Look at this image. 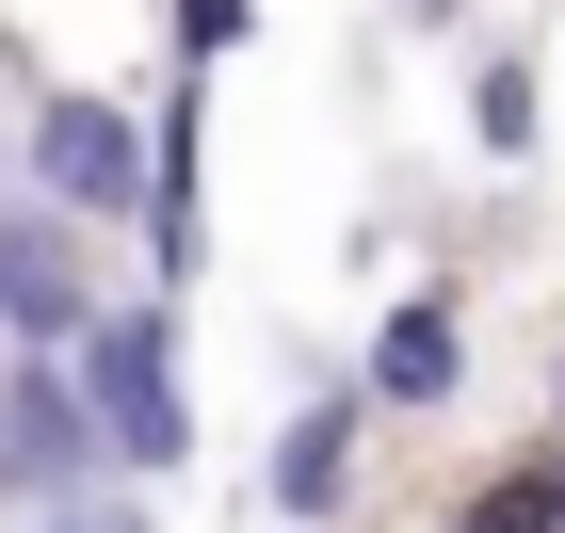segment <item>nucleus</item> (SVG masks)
<instances>
[{
  "instance_id": "11",
  "label": "nucleus",
  "mask_w": 565,
  "mask_h": 533,
  "mask_svg": "<svg viewBox=\"0 0 565 533\" xmlns=\"http://www.w3.org/2000/svg\"><path fill=\"white\" fill-rule=\"evenodd\" d=\"M49 533H130V518H49Z\"/></svg>"
},
{
  "instance_id": "7",
  "label": "nucleus",
  "mask_w": 565,
  "mask_h": 533,
  "mask_svg": "<svg viewBox=\"0 0 565 533\" xmlns=\"http://www.w3.org/2000/svg\"><path fill=\"white\" fill-rule=\"evenodd\" d=\"M340 486H355V388H323L275 437V518H340Z\"/></svg>"
},
{
  "instance_id": "10",
  "label": "nucleus",
  "mask_w": 565,
  "mask_h": 533,
  "mask_svg": "<svg viewBox=\"0 0 565 533\" xmlns=\"http://www.w3.org/2000/svg\"><path fill=\"white\" fill-rule=\"evenodd\" d=\"M243 17H259V0H178V49L211 65V49H243Z\"/></svg>"
},
{
  "instance_id": "9",
  "label": "nucleus",
  "mask_w": 565,
  "mask_h": 533,
  "mask_svg": "<svg viewBox=\"0 0 565 533\" xmlns=\"http://www.w3.org/2000/svg\"><path fill=\"white\" fill-rule=\"evenodd\" d=\"M469 533H565V469H518V486H484Z\"/></svg>"
},
{
  "instance_id": "8",
  "label": "nucleus",
  "mask_w": 565,
  "mask_h": 533,
  "mask_svg": "<svg viewBox=\"0 0 565 533\" xmlns=\"http://www.w3.org/2000/svg\"><path fill=\"white\" fill-rule=\"evenodd\" d=\"M533 130H550V82H533L518 49H484V65H469V146H484V162H533Z\"/></svg>"
},
{
  "instance_id": "5",
  "label": "nucleus",
  "mask_w": 565,
  "mask_h": 533,
  "mask_svg": "<svg viewBox=\"0 0 565 533\" xmlns=\"http://www.w3.org/2000/svg\"><path fill=\"white\" fill-rule=\"evenodd\" d=\"M194 162H211V114H194V82H178L162 130H146V243H162V275L211 259V194H194Z\"/></svg>"
},
{
  "instance_id": "6",
  "label": "nucleus",
  "mask_w": 565,
  "mask_h": 533,
  "mask_svg": "<svg viewBox=\"0 0 565 533\" xmlns=\"http://www.w3.org/2000/svg\"><path fill=\"white\" fill-rule=\"evenodd\" d=\"M452 372H469V323H452V291H404V308L372 323V372H355V388H372V404H452Z\"/></svg>"
},
{
  "instance_id": "2",
  "label": "nucleus",
  "mask_w": 565,
  "mask_h": 533,
  "mask_svg": "<svg viewBox=\"0 0 565 533\" xmlns=\"http://www.w3.org/2000/svg\"><path fill=\"white\" fill-rule=\"evenodd\" d=\"M17 178H33V211H65V226H130L146 211V130L114 114V97H33Z\"/></svg>"
},
{
  "instance_id": "4",
  "label": "nucleus",
  "mask_w": 565,
  "mask_h": 533,
  "mask_svg": "<svg viewBox=\"0 0 565 533\" xmlns=\"http://www.w3.org/2000/svg\"><path fill=\"white\" fill-rule=\"evenodd\" d=\"M82 469H97V420L65 388V355H17V388H0V486L17 501H82Z\"/></svg>"
},
{
  "instance_id": "1",
  "label": "nucleus",
  "mask_w": 565,
  "mask_h": 533,
  "mask_svg": "<svg viewBox=\"0 0 565 533\" xmlns=\"http://www.w3.org/2000/svg\"><path fill=\"white\" fill-rule=\"evenodd\" d=\"M65 388L97 420V469H194V388H178V308H97L65 340Z\"/></svg>"
},
{
  "instance_id": "3",
  "label": "nucleus",
  "mask_w": 565,
  "mask_h": 533,
  "mask_svg": "<svg viewBox=\"0 0 565 533\" xmlns=\"http://www.w3.org/2000/svg\"><path fill=\"white\" fill-rule=\"evenodd\" d=\"M82 323H97V291H82V226L17 194V211H0V340H17V355H65Z\"/></svg>"
}]
</instances>
